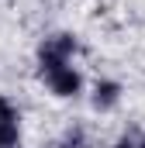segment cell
<instances>
[{
	"mask_svg": "<svg viewBox=\"0 0 145 148\" xmlns=\"http://www.w3.org/2000/svg\"><path fill=\"white\" fill-rule=\"evenodd\" d=\"M17 141H21V114L7 97H0V148H17Z\"/></svg>",
	"mask_w": 145,
	"mask_h": 148,
	"instance_id": "cell-3",
	"label": "cell"
},
{
	"mask_svg": "<svg viewBox=\"0 0 145 148\" xmlns=\"http://www.w3.org/2000/svg\"><path fill=\"white\" fill-rule=\"evenodd\" d=\"M41 79H45V86H48L55 97H76V93H79V86H83V79H79V73L72 69V62L41 69Z\"/></svg>",
	"mask_w": 145,
	"mask_h": 148,
	"instance_id": "cell-2",
	"label": "cell"
},
{
	"mask_svg": "<svg viewBox=\"0 0 145 148\" xmlns=\"http://www.w3.org/2000/svg\"><path fill=\"white\" fill-rule=\"evenodd\" d=\"M114 148H138V145H135V138H121Z\"/></svg>",
	"mask_w": 145,
	"mask_h": 148,
	"instance_id": "cell-5",
	"label": "cell"
},
{
	"mask_svg": "<svg viewBox=\"0 0 145 148\" xmlns=\"http://www.w3.org/2000/svg\"><path fill=\"white\" fill-rule=\"evenodd\" d=\"M76 48H79V45H76V38H72V35H52V38H45V41L38 45V69L72 62Z\"/></svg>",
	"mask_w": 145,
	"mask_h": 148,
	"instance_id": "cell-1",
	"label": "cell"
},
{
	"mask_svg": "<svg viewBox=\"0 0 145 148\" xmlns=\"http://www.w3.org/2000/svg\"><path fill=\"white\" fill-rule=\"evenodd\" d=\"M117 100H121V86H117V83L104 79V83L93 86V107H97V110H110Z\"/></svg>",
	"mask_w": 145,
	"mask_h": 148,
	"instance_id": "cell-4",
	"label": "cell"
}]
</instances>
